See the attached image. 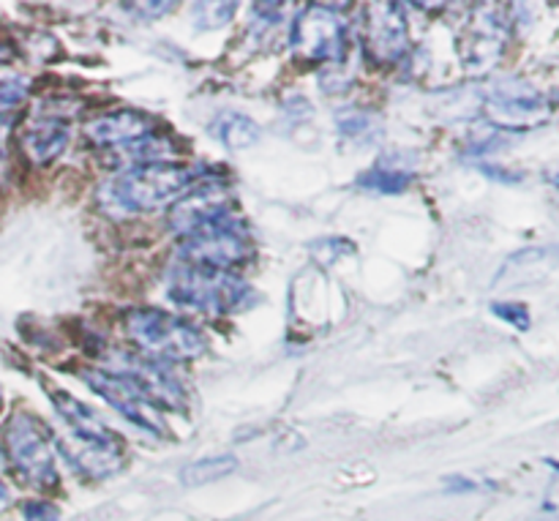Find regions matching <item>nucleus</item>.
Listing matches in <instances>:
<instances>
[{
  "instance_id": "f257e3e1",
  "label": "nucleus",
  "mask_w": 559,
  "mask_h": 521,
  "mask_svg": "<svg viewBox=\"0 0 559 521\" xmlns=\"http://www.w3.org/2000/svg\"><path fill=\"white\" fill-rule=\"evenodd\" d=\"M194 183H200V173L194 167L169 162L134 164L98 189V202L112 216H136L175 205Z\"/></svg>"
},
{
  "instance_id": "f03ea898",
  "label": "nucleus",
  "mask_w": 559,
  "mask_h": 521,
  "mask_svg": "<svg viewBox=\"0 0 559 521\" xmlns=\"http://www.w3.org/2000/svg\"><path fill=\"white\" fill-rule=\"evenodd\" d=\"M167 295L180 306L205 315H235L257 304V293L233 271L175 262L167 271Z\"/></svg>"
},
{
  "instance_id": "7ed1b4c3",
  "label": "nucleus",
  "mask_w": 559,
  "mask_h": 521,
  "mask_svg": "<svg viewBox=\"0 0 559 521\" xmlns=\"http://www.w3.org/2000/svg\"><path fill=\"white\" fill-rule=\"evenodd\" d=\"M126 336L153 358L194 360L207 350L205 333L162 309H131L126 315Z\"/></svg>"
},
{
  "instance_id": "20e7f679",
  "label": "nucleus",
  "mask_w": 559,
  "mask_h": 521,
  "mask_svg": "<svg viewBox=\"0 0 559 521\" xmlns=\"http://www.w3.org/2000/svg\"><path fill=\"white\" fill-rule=\"evenodd\" d=\"M251 254H254V244H251L249 227L235 211L180 238L178 249L180 262L213 268V271L243 265L251 260Z\"/></svg>"
},
{
  "instance_id": "39448f33",
  "label": "nucleus",
  "mask_w": 559,
  "mask_h": 521,
  "mask_svg": "<svg viewBox=\"0 0 559 521\" xmlns=\"http://www.w3.org/2000/svg\"><path fill=\"white\" fill-rule=\"evenodd\" d=\"M3 446L9 462L27 484L47 489L58 484V464L55 448L58 442L47 431V426L31 413H14L3 429Z\"/></svg>"
},
{
  "instance_id": "423d86ee",
  "label": "nucleus",
  "mask_w": 559,
  "mask_h": 521,
  "mask_svg": "<svg viewBox=\"0 0 559 521\" xmlns=\"http://www.w3.org/2000/svg\"><path fill=\"white\" fill-rule=\"evenodd\" d=\"M289 42L309 63H338L347 52V22L333 5L311 3L295 16Z\"/></svg>"
},
{
  "instance_id": "0eeeda50",
  "label": "nucleus",
  "mask_w": 559,
  "mask_h": 521,
  "mask_svg": "<svg viewBox=\"0 0 559 521\" xmlns=\"http://www.w3.org/2000/svg\"><path fill=\"white\" fill-rule=\"evenodd\" d=\"M104 369L118 375L120 380L129 382L131 388H136V391L145 399H151L156 407L178 410L186 404L183 386H180V380L169 371V366L164 364V360L151 358V355L145 358V355L134 353H115Z\"/></svg>"
},
{
  "instance_id": "6e6552de",
  "label": "nucleus",
  "mask_w": 559,
  "mask_h": 521,
  "mask_svg": "<svg viewBox=\"0 0 559 521\" xmlns=\"http://www.w3.org/2000/svg\"><path fill=\"white\" fill-rule=\"evenodd\" d=\"M82 380L87 382L96 396H102L104 402L112 410H118L129 424L140 426L142 431L153 437H167V421H164L162 410L151 402V399L142 396L136 388H131L129 382L120 380L118 375L107 369H85L82 371Z\"/></svg>"
},
{
  "instance_id": "1a4fd4ad",
  "label": "nucleus",
  "mask_w": 559,
  "mask_h": 521,
  "mask_svg": "<svg viewBox=\"0 0 559 521\" xmlns=\"http://www.w3.org/2000/svg\"><path fill=\"white\" fill-rule=\"evenodd\" d=\"M235 211L233 194L218 180H200L169 211V229L180 238Z\"/></svg>"
},
{
  "instance_id": "9d476101",
  "label": "nucleus",
  "mask_w": 559,
  "mask_h": 521,
  "mask_svg": "<svg viewBox=\"0 0 559 521\" xmlns=\"http://www.w3.org/2000/svg\"><path fill=\"white\" fill-rule=\"evenodd\" d=\"M364 47L374 63H396L409 47V22L399 3H371L366 9Z\"/></svg>"
},
{
  "instance_id": "9b49d317",
  "label": "nucleus",
  "mask_w": 559,
  "mask_h": 521,
  "mask_svg": "<svg viewBox=\"0 0 559 521\" xmlns=\"http://www.w3.org/2000/svg\"><path fill=\"white\" fill-rule=\"evenodd\" d=\"M153 126L151 118L136 109H118V113H107L102 118L91 120L85 126V134L93 145L102 147H129L134 142L151 137Z\"/></svg>"
},
{
  "instance_id": "f8f14e48",
  "label": "nucleus",
  "mask_w": 559,
  "mask_h": 521,
  "mask_svg": "<svg viewBox=\"0 0 559 521\" xmlns=\"http://www.w3.org/2000/svg\"><path fill=\"white\" fill-rule=\"evenodd\" d=\"M49 399H52L55 410H58V415L69 426V435L87 442H102V446H123V440L80 399H74L66 391H58V388H49Z\"/></svg>"
},
{
  "instance_id": "ddd939ff",
  "label": "nucleus",
  "mask_w": 559,
  "mask_h": 521,
  "mask_svg": "<svg viewBox=\"0 0 559 521\" xmlns=\"http://www.w3.org/2000/svg\"><path fill=\"white\" fill-rule=\"evenodd\" d=\"M544 98L533 91H508V87H500L495 96L486 102V113L495 120L500 129H527V123L538 120V115L544 113Z\"/></svg>"
},
{
  "instance_id": "4468645a",
  "label": "nucleus",
  "mask_w": 559,
  "mask_h": 521,
  "mask_svg": "<svg viewBox=\"0 0 559 521\" xmlns=\"http://www.w3.org/2000/svg\"><path fill=\"white\" fill-rule=\"evenodd\" d=\"M69 137L71 131L69 126H66V120L49 118L33 123L31 129L25 131V137H22V145H25V153L31 156L33 164H49L66 151Z\"/></svg>"
},
{
  "instance_id": "2eb2a0df",
  "label": "nucleus",
  "mask_w": 559,
  "mask_h": 521,
  "mask_svg": "<svg viewBox=\"0 0 559 521\" xmlns=\"http://www.w3.org/2000/svg\"><path fill=\"white\" fill-rule=\"evenodd\" d=\"M500 44H502L500 20H497V16H478L462 42L464 63L475 71L486 69V66L491 63V58L500 52Z\"/></svg>"
},
{
  "instance_id": "dca6fc26",
  "label": "nucleus",
  "mask_w": 559,
  "mask_h": 521,
  "mask_svg": "<svg viewBox=\"0 0 559 521\" xmlns=\"http://www.w3.org/2000/svg\"><path fill=\"white\" fill-rule=\"evenodd\" d=\"M211 131L216 134V140L222 142L229 151H246V147H254L260 140V126L257 120H251L243 113H224L213 120Z\"/></svg>"
},
{
  "instance_id": "f3484780",
  "label": "nucleus",
  "mask_w": 559,
  "mask_h": 521,
  "mask_svg": "<svg viewBox=\"0 0 559 521\" xmlns=\"http://www.w3.org/2000/svg\"><path fill=\"white\" fill-rule=\"evenodd\" d=\"M238 470V459L233 453H216V457H205L200 462H191L180 470V481L183 486H205L213 481H222Z\"/></svg>"
},
{
  "instance_id": "a211bd4d",
  "label": "nucleus",
  "mask_w": 559,
  "mask_h": 521,
  "mask_svg": "<svg viewBox=\"0 0 559 521\" xmlns=\"http://www.w3.org/2000/svg\"><path fill=\"white\" fill-rule=\"evenodd\" d=\"M413 183V175L402 173V169H369L358 178L360 189L377 191V194H402V191L409 189Z\"/></svg>"
},
{
  "instance_id": "6ab92c4d",
  "label": "nucleus",
  "mask_w": 559,
  "mask_h": 521,
  "mask_svg": "<svg viewBox=\"0 0 559 521\" xmlns=\"http://www.w3.org/2000/svg\"><path fill=\"white\" fill-rule=\"evenodd\" d=\"M235 9H238L235 3H197L194 14H207L202 20H194L197 27H202V31H218V27H224L233 20Z\"/></svg>"
},
{
  "instance_id": "aec40b11",
  "label": "nucleus",
  "mask_w": 559,
  "mask_h": 521,
  "mask_svg": "<svg viewBox=\"0 0 559 521\" xmlns=\"http://www.w3.org/2000/svg\"><path fill=\"white\" fill-rule=\"evenodd\" d=\"M491 315H497L502 322L516 328V331H530V325H533L530 309L524 304H519V300H495L491 304Z\"/></svg>"
},
{
  "instance_id": "412c9836",
  "label": "nucleus",
  "mask_w": 559,
  "mask_h": 521,
  "mask_svg": "<svg viewBox=\"0 0 559 521\" xmlns=\"http://www.w3.org/2000/svg\"><path fill=\"white\" fill-rule=\"evenodd\" d=\"M27 96V85L22 80H5L0 82V109L20 107Z\"/></svg>"
},
{
  "instance_id": "4be33fe9",
  "label": "nucleus",
  "mask_w": 559,
  "mask_h": 521,
  "mask_svg": "<svg viewBox=\"0 0 559 521\" xmlns=\"http://www.w3.org/2000/svg\"><path fill=\"white\" fill-rule=\"evenodd\" d=\"M25 513V521H60V511L52 506V502L44 500H33L22 508Z\"/></svg>"
},
{
  "instance_id": "5701e85b",
  "label": "nucleus",
  "mask_w": 559,
  "mask_h": 521,
  "mask_svg": "<svg viewBox=\"0 0 559 521\" xmlns=\"http://www.w3.org/2000/svg\"><path fill=\"white\" fill-rule=\"evenodd\" d=\"M338 129H342L344 134H364V131H369V115L366 113L338 115Z\"/></svg>"
},
{
  "instance_id": "b1692460",
  "label": "nucleus",
  "mask_w": 559,
  "mask_h": 521,
  "mask_svg": "<svg viewBox=\"0 0 559 521\" xmlns=\"http://www.w3.org/2000/svg\"><path fill=\"white\" fill-rule=\"evenodd\" d=\"M129 11H140V14H147V20H156V16L167 14V11H173L175 5L173 3H156V0H151V3H129L126 5Z\"/></svg>"
},
{
  "instance_id": "393cba45",
  "label": "nucleus",
  "mask_w": 559,
  "mask_h": 521,
  "mask_svg": "<svg viewBox=\"0 0 559 521\" xmlns=\"http://www.w3.org/2000/svg\"><path fill=\"white\" fill-rule=\"evenodd\" d=\"M480 173L489 175V178L500 180V183H519L522 180V175L519 173H508L506 167H491V164H480Z\"/></svg>"
},
{
  "instance_id": "a878e982",
  "label": "nucleus",
  "mask_w": 559,
  "mask_h": 521,
  "mask_svg": "<svg viewBox=\"0 0 559 521\" xmlns=\"http://www.w3.org/2000/svg\"><path fill=\"white\" fill-rule=\"evenodd\" d=\"M445 486H448V489H453V492H473L475 489L473 481L462 478V475H453V478H448Z\"/></svg>"
},
{
  "instance_id": "bb28decb",
  "label": "nucleus",
  "mask_w": 559,
  "mask_h": 521,
  "mask_svg": "<svg viewBox=\"0 0 559 521\" xmlns=\"http://www.w3.org/2000/svg\"><path fill=\"white\" fill-rule=\"evenodd\" d=\"M546 180H549V183L555 186V189H559V169H557V173H549V175H546Z\"/></svg>"
},
{
  "instance_id": "cd10ccee",
  "label": "nucleus",
  "mask_w": 559,
  "mask_h": 521,
  "mask_svg": "<svg viewBox=\"0 0 559 521\" xmlns=\"http://www.w3.org/2000/svg\"><path fill=\"white\" fill-rule=\"evenodd\" d=\"M5 131H9V129H5V126L0 123V153H3V140H5Z\"/></svg>"
}]
</instances>
